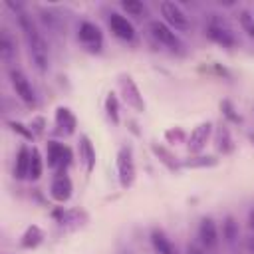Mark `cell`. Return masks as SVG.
<instances>
[{"label": "cell", "instance_id": "obj_29", "mask_svg": "<svg viewBox=\"0 0 254 254\" xmlns=\"http://www.w3.org/2000/svg\"><path fill=\"white\" fill-rule=\"evenodd\" d=\"M119 6H121V10H125L129 16H135V18H139L145 12L143 2H139V0H121Z\"/></svg>", "mask_w": 254, "mask_h": 254}, {"label": "cell", "instance_id": "obj_15", "mask_svg": "<svg viewBox=\"0 0 254 254\" xmlns=\"http://www.w3.org/2000/svg\"><path fill=\"white\" fill-rule=\"evenodd\" d=\"M77 153H79V163L83 165V171L85 175H91L95 165H97V153H95V147L91 143V139L83 133L79 135V141H77Z\"/></svg>", "mask_w": 254, "mask_h": 254}, {"label": "cell", "instance_id": "obj_36", "mask_svg": "<svg viewBox=\"0 0 254 254\" xmlns=\"http://www.w3.org/2000/svg\"><path fill=\"white\" fill-rule=\"evenodd\" d=\"M248 141L254 145V131H250V133H248Z\"/></svg>", "mask_w": 254, "mask_h": 254}, {"label": "cell", "instance_id": "obj_24", "mask_svg": "<svg viewBox=\"0 0 254 254\" xmlns=\"http://www.w3.org/2000/svg\"><path fill=\"white\" fill-rule=\"evenodd\" d=\"M14 54H16V44H14L12 36H10V32L2 30L0 32V58L4 62H8V60H12Z\"/></svg>", "mask_w": 254, "mask_h": 254}, {"label": "cell", "instance_id": "obj_17", "mask_svg": "<svg viewBox=\"0 0 254 254\" xmlns=\"http://www.w3.org/2000/svg\"><path fill=\"white\" fill-rule=\"evenodd\" d=\"M198 240L204 248H214L218 244V226L214 222V218L204 216L198 224Z\"/></svg>", "mask_w": 254, "mask_h": 254}, {"label": "cell", "instance_id": "obj_34", "mask_svg": "<svg viewBox=\"0 0 254 254\" xmlns=\"http://www.w3.org/2000/svg\"><path fill=\"white\" fill-rule=\"evenodd\" d=\"M244 246H246V252L248 254H254V236H248L246 242H244Z\"/></svg>", "mask_w": 254, "mask_h": 254}, {"label": "cell", "instance_id": "obj_19", "mask_svg": "<svg viewBox=\"0 0 254 254\" xmlns=\"http://www.w3.org/2000/svg\"><path fill=\"white\" fill-rule=\"evenodd\" d=\"M44 238H46L44 230H42L38 224H30V226H26V230H24L22 236H20V248H24V250H34V248H38V246L44 242Z\"/></svg>", "mask_w": 254, "mask_h": 254}, {"label": "cell", "instance_id": "obj_31", "mask_svg": "<svg viewBox=\"0 0 254 254\" xmlns=\"http://www.w3.org/2000/svg\"><path fill=\"white\" fill-rule=\"evenodd\" d=\"M6 125H8L14 133L22 135L26 141H34V139H36V137H34V133L30 131V127H28V125H24V123H20V121H6Z\"/></svg>", "mask_w": 254, "mask_h": 254}, {"label": "cell", "instance_id": "obj_3", "mask_svg": "<svg viewBox=\"0 0 254 254\" xmlns=\"http://www.w3.org/2000/svg\"><path fill=\"white\" fill-rule=\"evenodd\" d=\"M117 87H119V93H121V99L127 107H131L133 111L137 113H145L147 109V103L143 99V93L139 89V85L135 83V79L129 75V73H119L117 75Z\"/></svg>", "mask_w": 254, "mask_h": 254}, {"label": "cell", "instance_id": "obj_2", "mask_svg": "<svg viewBox=\"0 0 254 254\" xmlns=\"http://www.w3.org/2000/svg\"><path fill=\"white\" fill-rule=\"evenodd\" d=\"M115 167H117V181L121 189H131L137 181V169H135V159H133V149L129 145H121L115 157Z\"/></svg>", "mask_w": 254, "mask_h": 254}, {"label": "cell", "instance_id": "obj_11", "mask_svg": "<svg viewBox=\"0 0 254 254\" xmlns=\"http://www.w3.org/2000/svg\"><path fill=\"white\" fill-rule=\"evenodd\" d=\"M149 32H151V36H153L159 44H163L165 48H169V50H173V52H181V50H183V42L179 40L177 32H173L163 20H151V22H149Z\"/></svg>", "mask_w": 254, "mask_h": 254}, {"label": "cell", "instance_id": "obj_16", "mask_svg": "<svg viewBox=\"0 0 254 254\" xmlns=\"http://www.w3.org/2000/svg\"><path fill=\"white\" fill-rule=\"evenodd\" d=\"M212 135H214V147H216L218 153H222V155L234 153L236 143H234V139H232V133H230L226 121H220V123L214 127V133H212Z\"/></svg>", "mask_w": 254, "mask_h": 254}, {"label": "cell", "instance_id": "obj_33", "mask_svg": "<svg viewBox=\"0 0 254 254\" xmlns=\"http://www.w3.org/2000/svg\"><path fill=\"white\" fill-rule=\"evenodd\" d=\"M187 254H206V250H204V246L189 244V246H187Z\"/></svg>", "mask_w": 254, "mask_h": 254}, {"label": "cell", "instance_id": "obj_20", "mask_svg": "<svg viewBox=\"0 0 254 254\" xmlns=\"http://www.w3.org/2000/svg\"><path fill=\"white\" fill-rule=\"evenodd\" d=\"M151 151H153V155L159 159V163L165 165L171 173H179V171H181V161H177V157H175L165 145H161V143H151Z\"/></svg>", "mask_w": 254, "mask_h": 254}, {"label": "cell", "instance_id": "obj_1", "mask_svg": "<svg viewBox=\"0 0 254 254\" xmlns=\"http://www.w3.org/2000/svg\"><path fill=\"white\" fill-rule=\"evenodd\" d=\"M6 6L10 10H14L16 18H18V26L20 30L24 32V38H26V44H28V50H30V58L36 65V69L40 73H46L48 67H50V50H48V42L44 40V36L38 32L36 24L32 22V18L22 10L20 4H14V2H6Z\"/></svg>", "mask_w": 254, "mask_h": 254}, {"label": "cell", "instance_id": "obj_12", "mask_svg": "<svg viewBox=\"0 0 254 254\" xmlns=\"http://www.w3.org/2000/svg\"><path fill=\"white\" fill-rule=\"evenodd\" d=\"M73 194V183L69 179L67 173H56L52 183H50V196L58 202V204H64L71 198Z\"/></svg>", "mask_w": 254, "mask_h": 254}, {"label": "cell", "instance_id": "obj_30", "mask_svg": "<svg viewBox=\"0 0 254 254\" xmlns=\"http://www.w3.org/2000/svg\"><path fill=\"white\" fill-rule=\"evenodd\" d=\"M165 141H169V143H183V141H187V133L179 125L169 127V129H165Z\"/></svg>", "mask_w": 254, "mask_h": 254}, {"label": "cell", "instance_id": "obj_23", "mask_svg": "<svg viewBox=\"0 0 254 254\" xmlns=\"http://www.w3.org/2000/svg\"><path fill=\"white\" fill-rule=\"evenodd\" d=\"M44 165H46V161H44L40 149H38V147H32V161H30V175H28V179H30V181L42 179V175H44Z\"/></svg>", "mask_w": 254, "mask_h": 254}, {"label": "cell", "instance_id": "obj_10", "mask_svg": "<svg viewBox=\"0 0 254 254\" xmlns=\"http://www.w3.org/2000/svg\"><path fill=\"white\" fill-rule=\"evenodd\" d=\"M214 133V123L212 121H200L192 131L190 135L187 137V149L190 155H200L206 147V143L210 141Z\"/></svg>", "mask_w": 254, "mask_h": 254}, {"label": "cell", "instance_id": "obj_18", "mask_svg": "<svg viewBox=\"0 0 254 254\" xmlns=\"http://www.w3.org/2000/svg\"><path fill=\"white\" fill-rule=\"evenodd\" d=\"M30 161H32V149L28 145H20L14 161V179L24 181L30 175Z\"/></svg>", "mask_w": 254, "mask_h": 254}, {"label": "cell", "instance_id": "obj_8", "mask_svg": "<svg viewBox=\"0 0 254 254\" xmlns=\"http://www.w3.org/2000/svg\"><path fill=\"white\" fill-rule=\"evenodd\" d=\"M54 222L64 228V230H75L87 222V212L83 208H65V206H56L52 210Z\"/></svg>", "mask_w": 254, "mask_h": 254}, {"label": "cell", "instance_id": "obj_22", "mask_svg": "<svg viewBox=\"0 0 254 254\" xmlns=\"http://www.w3.org/2000/svg\"><path fill=\"white\" fill-rule=\"evenodd\" d=\"M151 246H153L155 254H179L175 244L169 240V236L159 228H155L151 232Z\"/></svg>", "mask_w": 254, "mask_h": 254}, {"label": "cell", "instance_id": "obj_26", "mask_svg": "<svg viewBox=\"0 0 254 254\" xmlns=\"http://www.w3.org/2000/svg\"><path fill=\"white\" fill-rule=\"evenodd\" d=\"M218 107H220L222 119H224L226 123H236V125H240V123H242V117L238 115V111L234 109V105H232V101H230V99H222V101L218 103Z\"/></svg>", "mask_w": 254, "mask_h": 254}, {"label": "cell", "instance_id": "obj_35", "mask_svg": "<svg viewBox=\"0 0 254 254\" xmlns=\"http://www.w3.org/2000/svg\"><path fill=\"white\" fill-rule=\"evenodd\" d=\"M248 228L254 232V206H252L250 212H248Z\"/></svg>", "mask_w": 254, "mask_h": 254}, {"label": "cell", "instance_id": "obj_32", "mask_svg": "<svg viewBox=\"0 0 254 254\" xmlns=\"http://www.w3.org/2000/svg\"><path fill=\"white\" fill-rule=\"evenodd\" d=\"M28 127H30V131L34 133V137H42L44 131H46V117H44V115H34V117L30 119Z\"/></svg>", "mask_w": 254, "mask_h": 254}, {"label": "cell", "instance_id": "obj_21", "mask_svg": "<svg viewBox=\"0 0 254 254\" xmlns=\"http://www.w3.org/2000/svg\"><path fill=\"white\" fill-rule=\"evenodd\" d=\"M220 163L214 155H190L187 159H181V169H212Z\"/></svg>", "mask_w": 254, "mask_h": 254}, {"label": "cell", "instance_id": "obj_7", "mask_svg": "<svg viewBox=\"0 0 254 254\" xmlns=\"http://www.w3.org/2000/svg\"><path fill=\"white\" fill-rule=\"evenodd\" d=\"M204 34H206L208 40H212L214 44H218V46H222V48H234V46H236V36H234V32H232L230 26H228L224 20H220L216 14L210 16V20H208V24H206V28H204Z\"/></svg>", "mask_w": 254, "mask_h": 254}, {"label": "cell", "instance_id": "obj_25", "mask_svg": "<svg viewBox=\"0 0 254 254\" xmlns=\"http://www.w3.org/2000/svg\"><path fill=\"white\" fill-rule=\"evenodd\" d=\"M105 115H107V119L113 123V125H117L119 123V99H117V95L113 93V91H109L107 95H105Z\"/></svg>", "mask_w": 254, "mask_h": 254}, {"label": "cell", "instance_id": "obj_4", "mask_svg": "<svg viewBox=\"0 0 254 254\" xmlns=\"http://www.w3.org/2000/svg\"><path fill=\"white\" fill-rule=\"evenodd\" d=\"M73 161V153L65 143L48 141L46 143V165L54 173H65Z\"/></svg>", "mask_w": 254, "mask_h": 254}, {"label": "cell", "instance_id": "obj_27", "mask_svg": "<svg viewBox=\"0 0 254 254\" xmlns=\"http://www.w3.org/2000/svg\"><path fill=\"white\" fill-rule=\"evenodd\" d=\"M238 234H240V226H238L236 218L234 216H226L224 222H222V238L232 244L238 238Z\"/></svg>", "mask_w": 254, "mask_h": 254}, {"label": "cell", "instance_id": "obj_13", "mask_svg": "<svg viewBox=\"0 0 254 254\" xmlns=\"http://www.w3.org/2000/svg\"><path fill=\"white\" fill-rule=\"evenodd\" d=\"M54 123H56V133L58 135H73L77 129V117L67 105H58L54 113Z\"/></svg>", "mask_w": 254, "mask_h": 254}, {"label": "cell", "instance_id": "obj_5", "mask_svg": "<svg viewBox=\"0 0 254 254\" xmlns=\"http://www.w3.org/2000/svg\"><path fill=\"white\" fill-rule=\"evenodd\" d=\"M8 77H10L12 89H14L16 95L22 99V103L28 105L30 109H36V107H38V95H36V89L32 87L30 79L26 77V73H24L22 69L12 67V69L8 71Z\"/></svg>", "mask_w": 254, "mask_h": 254}, {"label": "cell", "instance_id": "obj_9", "mask_svg": "<svg viewBox=\"0 0 254 254\" xmlns=\"http://www.w3.org/2000/svg\"><path fill=\"white\" fill-rule=\"evenodd\" d=\"M77 40H79V44H81L87 52H91V54H99L101 48H103V34H101V30H99V26L93 24V22H87V20L79 24Z\"/></svg>", "mask_w": 254, "mask_h": 254}, {"label": "cell", "instance_id": "obj_14", "mask_svg": "<svg viewBox=\"0 0 254 254\" xmlns=\"http://www.w3.org/2000/svg\"><path fill=\"white\" fill-rule=\"evenodd\" d=\"M107 24H109V30L113 32L115 38L123 40V42H131L135 38V26L119 12H111L109 18H107Z\"/></svg>", "mask_w": 254, "mask_h": 254}, {"label": "cell", "instance_id": "obj_28", "mask_svg": "<svg viewBox=\"0 0 254 254\" xmlns=\"http://www.w3.org/2000/svg\"><path fill=\"white\" fill-rule=\"evenodd\" d=\"M238 24H240L242 32H246V36L254 40V16H252L250 10H240L238 12Z\"/></svg>", "mask_w": 254, "mask_h": 254}, {"label": "cell", "instance_id": "obj_6", "mask_svg": "<svg viewBox=\"0 0 254 254\" xmlns=\"http://www.w3.org/2000/svg\"><path fill=\"white\" fill-rule=\"evenodd\" d=\"M159 12L163 16V22L173 30V32H189L190 30V22L187 18V14L183 12V8L173 2V0H163L159 4Z\"/></svg>", "mask_w": 254, "mask_h": 254}]
</instances>
